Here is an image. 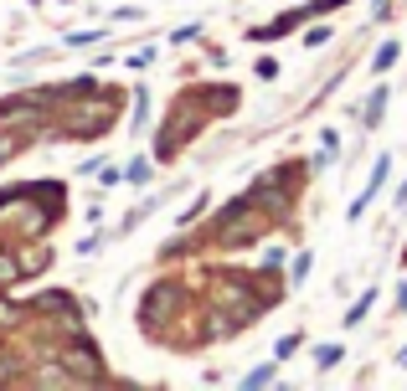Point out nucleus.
<instances>
[{"label": "nucleus", "mask_w": 407, "mask_h": 391, "mask_svg": "<svg viewBox=\"0 0 407 391\" xmlns=\"http://www.w3.org/2000/svg\"><path fill=\"white\" fill-rule=\"evenodd\" d=\"M314 360H319V365H335V360H340V345H319Z\"/></svg>", "instance_id": "nucleus-3"}, {"label": "nucleus", "mask_w": 407, "mask_h": 391, "mask_svg": "<svg viewBox=\"0 0 407 391\" xmlns=\"http://www.w3.org/2000/svg\"><path fill=\"white\" fill-rule=\"evenodd\" d=\"M402 365H407V350H402Z\"/></svg>", "instance_id": "nucleus-8"}, {"label": "nucleus", "mask_w": 407, "mask_h": 391, "mask_svg": "<svg viewBox=\"0 0 407 391\" xmlns=\"http://www.w3.org/2000/svg\"><path fill=\"white\" fill-rule=\"evenodd\" d=\"M392 57H397V41H387V47L376 52V73H381V68H392Z\"/></svg>", "instance_id": "nucleus-4"}, {"label": "nucleus", "mask_w": 407, "mask_h": 391, "mask_svg": "<svg viewBox=\"0 0 407 391\" xmlns=\"http://www.w3.org/2000/svg\"><path fill=\"white\" fill-rule=\"evenodd\" d=\"M98 36H103V31H78V36H68V41H73V47H93Z\"/></svg>", "instance_id": "nucleus-5"}, {"label": "nucleus", "mask_w": 407, "mask_h": 391, "mask_svg": "<svg viewBox=\"0 0 407 391\" xmlns=\"http://www.w3.org/2000/svg\"><path fill=\"white\" fill-rule=\"evenodd\" d=\"M381 108H387V88H376V93L366 98V124H376V119H381Z\"/></svg>", "instance_id": "nucleus-2"}, {"label": "nucleus", "mask_w": 407, "mask_h": 391, "mask_svg": "<svg viewBox=\"0 0 407 391\" xmlns=\"http://www.w3.org/2000/svg\"><path fill=\"white\" fill-rule=\"evenodd\" d=\"M397 309H407V284H402V289H397Z\"/></svg>", "instance_id": "nucleus-6"}, {"label": "nucleus", "mask_w": 407, "mask_h": 391, "mask_svg": "<svg viewBox=\"0 0 407 391\" xmlns=\"http://www.w3.org/2000/svg\"><path fill=\"white\" fill-rule=\"evenodd\" d=\"M397 206H407V181H402V191H397Z\"/></svg>", "instance_id": "nucleus-7"}, {"label": "nucleus", "mask_w": 407, "mask_h": 391, "mask_svg": "<svg viewBox=\"0 0 407 391\" xmlns=\"http://www.w3.org/2000/svg\"><path fill=\"white\" fill-rule=\"evenodd\" d=\"M381 181H387V160H376V176H371V186H366V191H361V201L351 206V222H356V216H361V211H366V201H371V196L381 191Z\"/></svg>", "instance_id": "nucleus-1"}]
</instances>
